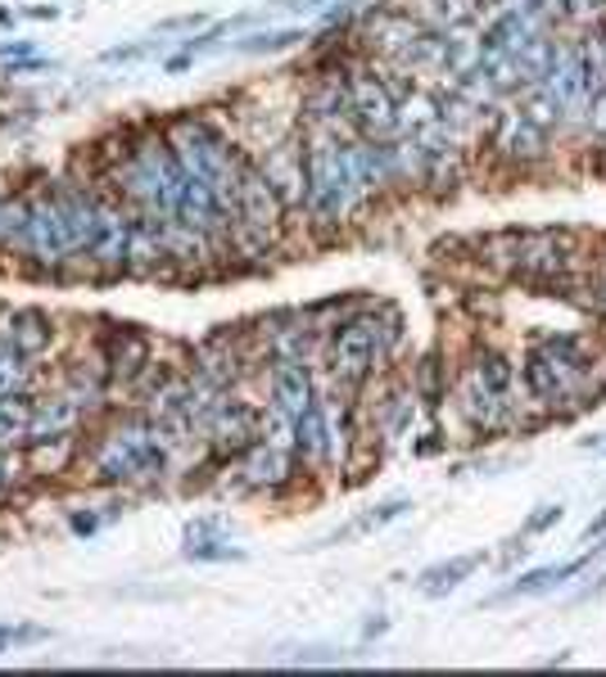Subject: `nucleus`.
<instances>
[{"label":"nucleus","mask_w":606,"mask_h":677,"mask_svg":"<svg viewBox=\"0 0 606 677\" xmlns=\"http://www.w3.org/2000/svg\"><path fill=\"white\" fill-rule=\"evenodd\" d=\"M14 394H36V362L14 353L0 338V398H14Z\"/></svg>","instance_id":"nucleus-25"},{"label":"nucleus","mask_w":606,"mask_h":677,"mask_svg":"<svg viewBox=\"0 0 606 677\" xmlns=\"http://www.w3.org/2000/svg\"><path fill=\"white\" fill-rule=\"evenodd\" d=\"M485 560H489L485 551H461V556H453V560H439V565H430V569L416 573V592L430 597V601H439V597H448L453 588H461L466 578H471Z\"/></svg>","instance_id":"nucleus-22"},{"label":"nucleus","mask_w":606,"mask_h":677,"mask_svg":"<svg viewBox=\"0 0 606 677\" xmlns=\"http://www.w3.org/2000/svg\"><path fill=\"white\" fill-rule=\"evenodd\" d=\"M185 538H231V524L222 515H195L185 524Z\"/></svg>","instance_id":"nucleus-35"},{"label":"nucleus","mask_w":606,"mask_h":677,"mask_svg":"<svg viewBox=\"0 0 606 677\" xmlns=\"http://www.w3.org/2000/svg\"><path fill=\"white\" fill-rule=\"evenodd\" d=\"M385 627H390V619H371V623L362 627V642H371V637H381V633H385Z\"/></svg>","instance_id":"nucleus-43"},{"label":"nucleus","mask_w":606,"mask_h":677,"mask_svg":"<svg viewBox=\"0 0 606 677\" xmlns=\"http://www.w3.org/2000/svg\"><path fill=\"white\" fill-rule=\"evenodd\" d=\"M416 398H426V407H439L448 398V375H444V362L439 357H426L422 366H416Z\"/></svg>","instance_id":"nucleus-30"},{"label":"nucleus","mask_w":606,"mask_h":677,"mask_svg":"<svg viewBox=\"0 0 606 677\" xmlns=\"http://www.w3.org/2000/svg\"><path fill=\"white\" fill-rule=\"evenodd\" d=\"M552 524H562V502H543L530 519H525V528H521V538H539V534H547Z\"/></svg>","instance_id":"nucleus-34"},{"label":"nucleus","mask_w":606,"mask_h":677,"mask_svg":"<svg viewBox=\"0 0 606 677\" xmlns=\"http://www.w3.org/2000/svg\"><path fill=\"white\" fill-rule=\"evenodd\" d=\"M258 168L267 185L276 190V200L286 204V213L308 208V181H304V136H276L267 150L258 154Z\"/></svg>","instance_id":"nucleus-15"},{"label":"nucleus","mask_w":606,"mask_h":677,"mask_svg":"<svg viewBox=\"0 0 606 677\" xmlns=\"http://www.w3.org/2000/svg\"><path fill=\"white\" fill-rule=\"evenodd\" d=\"M308 32L299 28H276V32H258V36H241V41H231V51H241V55H276V51H290V45H299Z\"/></svg>","instance_id":"nucleus-29"},{"label":"nucleus","mask_w":606,"mask_h":677,"mask_svg":"<svg viewBox=\"0 0 606 677\" xmlns=\"http://www.w3.org/2000/svg\"><path fill=\"white\" fill-rule=\"evenodd\" d=\"M593 303H597V312L606 316V254L597 258V271H593Z\"/></svg>","instance_id":"nucleus-40"},{"label":"nucleus","mask_w":606,"mask_h":677,"mask_svg":"<svg viewBox=\"0 0 606 677\" xmlns=\"http://www.w3.org/2000/svg\"><path fill=\"white\" fill-rule=\"evenodd\" d=\"M349 82V114H353V131L366 140H390L398 136V100L394 90L385 86V77L366 64L344 68Z\"/></svg>","instance_id":"nucleus-9"},{"label":"nucleus","mask_w":606,"mask_h":677,"mask_svg":"<svg viewBox=\"0 0 606 677\" xmlns=\"http://www.w3.org/2000/svg\"><path fill=\"white\" fill-rule=\"evenodd\" d=\"M547 140H552V131H547V127H539V122H534L525 109H498L493 131H489V144L498 150V159L517 163V168L547 159Z\"/></svg>","instance_id":"nucleus-16"},{"label":"nucleus","mask_w":606,"mask_h":677,"mask_svg":"<svg viewBox=\"0 0 606 677\" xmlns=\"http://www.w3.org/2000/svg\"><path fill=\"white\" fill-rule=\"evenodd\" d=\"M407 511H412V502H407V497H390V502H381V506H371V511L353 515L349 524H340L336 534H326L317 547H340V542H353V538H362V534H376V528H385V524L403 519Z\"/></svg>","instance_id":"nucleus-23"},{"label":"nucleus","mask_w":606,"mask_h":677,"mask_svg":"<svg viewBox=\"0 0 606 677\" xmlns=\"http://www.w3.org/2000/svg\"><path fill=\"white\" fill-rule=\"evenodd\" d=\"M353 14V0H340V6H331V10H326V23H344Z\"/></svg>","instance_id":"nucleus-42"},{"label":"nucleus","mask_w":606,"mask_h":677,"mask_svg":"<svg viewBox=\"0 0 606 677\" xmlns=\"http://www.w3.org/2000/svg\"><path fill=\"white\" fill-rule=\"evenodd\" d=\"M398 338H403L398 312H390V308L340 316V325L326 338V370H331V384H340V389H362L366 379H376L394 362Z\"/></svg>","instance_id":"nucleus-1"},{"label":"nucleus","mask_w":606,"mask_h":677,"mask_svg":"<svg viewBox=\"0 0 606 677\" xmlns=\"http://www.w3.org/2000/svg\"><path fill=\"white\" fill-rule=\"evenodd\" d=\"M200 28H209V19H204V14H177V19H163V23L155 28V36H172V32H200Z\"/></svg>","instance_id":"nucleus-38"},{"label":"nucleus","mask_w":606,"mask_h":677,"mask_svg":"<svg viewBox=\"0 0 606 677\" xmlns=\"http://www.w3.org/2000/svg\"><path fill=\"white\" fill-rule=\"evenodd\" d=\"M118 195L155 222H172L177 204H181V190H185V172L172 154L168 136H141L123 144V159L109 168Z\"/></svg>","instance_id":"nucleus-2"},{"label":"nucleus","mask_w":606,"mask_h":677,"mask_svg":"<svg viewBox=\"0 0 606 677\" xmlns=\"http://www.w3.org/2000/svg\"><path fill=\"white\" fill-rule=\"evenodd\" d=\"M566 23L575 28H602L606 23V0H566Z\"/></svg>","instance_id":"nucleus-32"},{"label":"nucleus","mask_w":606,"mask_h":677,"mask_svg":"<svg viewBox=\"0 0 606 677\" xmlns=\"http://www.w3.org/2000/svg\"><path fill=\"white\" fill-rule=\"evenodd\" d=\"M344 659L349 655L331 651V646H276V651H267V664H286V668H336Z\"/></svg>","instance_id":"nucleus-27"},{"label":"nucleus","mask_w":606,"mask_h":677,"mask_svg":"<svg viewBox=\"0 0 606 677\" xmlns=\"http://www.w3.org/2000/svg\"><path fill=\"white\" fill-rule=\"evenodd\" d=\"M426 28L416 23L398 0H390V6H376L362 23H358V36H362V51L366 55H376L381 64H398L412 45H416V36H422Z\"/></svg>","instance_id":"nucleus-14"},{"label":"nucleus","mask_w":606,"mask_h":677,"mask_svg":"<svg viewBox=\"0 0 606 677\" xmlns=\"http://www.w3.org/2000/svg\"><path fill=\"white\" fill-rule=\"evenodd\" d=\"M23 479H32L23 448H0V493H14Z\"/></svg>","instance_id":"nucleus-31"},{"label":"nucleus","mask_w":606,"mask_h":677,"mask_svg":"<svg viewBox=\"0 0 606 677\" xmlns=\"http://www.w3.org/2000/svg\"><path fill=\"white\" fill-rule=\"evenodd\" d=\"M286 204L276 200V190L267 185L258 159L241 163V185H236V204H231V230L226 239H236L249 254H267L276 245V235L286 226Z\"/></svg>","instance_id":"nucleus-5"},{"label":"nucleus","mask_w":606,"mask_h":677,"mask_svg":"<svg viewBox=\"0 0 606 677\" xmlns=\"http://www.w3.org/2000/svg\"><path fill=\"white\" fill-rule=\"evenodd\" d=\"M32 398H36V394L0 398V448H28V433H32Z\"/></svg>","instance_id":"nucleus-24"},{"label":"nucleus","mask_w":606,"mask_h":677,"mask_svg":"<svg viewBox=\"0 0 606 677\" xmlns=\"http://www.w3.org/2000/svg\"><path fill=\"white\" fill-rule=\"evenodd\" d=\"M580 448H584V452H602V456H606V439H580Z\"/></svg>","instance_id":"nucleus-46"},{"label":"nucleus","mask_w":606,"mask_h":677,"mask_svg":"<svg viewBox=\"0 0 606 677\" xmlns=\"http://www.w3.org/2000/svg\"><path fill=\"white\" fill-rule=\"evenodd\" d=\"M163 45V36H146V41H131V45H114V51H105V64H141L150 60L155 51Z\"/></svg>","instance_id":"nucleus-33"},{"label":"nucleus","mask_w":606,"mask_h":677,"mask_svg":"<svg viewBox=\"0 0 606 677\" xmlns=\"http://www.w3.org/2000/svg\"><path fill=\"white\" fill-rule=\"evenodd\" d=\"M304 181H308V208L304 213L312 222L340 226L362 204H371L362 195L358 176H353V163H349V136H340V131L304 127Z\"/></svg>","instance_id":"nucleus-3"},{"label":"nucleus","mask_w":606,"mask_h":677,"mask_svg":"<svg viewBox=\"0 0 606 677\" xmlns=\"http://www.w3.org/2000/svg\"><path fill=\"white\" fill-rule=\"evenodd\" d=\"M100 524H105L100 511H73V515H68L73 538H96V534H100Z\"/></svg>","instance_id":"nucleus-37"},{"label":"nucleus","mask_w":606,"mask_h":677,"mask_svg":"<svg viewBox=\"0 0 606 677\" xmlns=\"http://www.w3.org/2000/svg\"><path fill=\"white\" fill-rule=\"evenodd\" d=\"M181 556L195 560V565H241L245 547H236L231 538H185Z\"/></svg>","instance_id":"nucleus-28"},{"label":"nucleus","mask_w":606,"mask_h":677,"mask_svg":"<svg viewBox=\"0 0 606 677\" xmlns=\"http://www.w3.org/2000/svg\"><path fill=\"white\" fill-rule=\"evenodd\" d=\"M82 443H86V433H60V439H36V443H28L23 448L28 474L32 479H60L64 470H77Z\"/></svg>","instance_id":"nucleus-21"},{"label":"nucleus","mask_w":606,"mask_h":677,"mask_svg":"<svg viewBox=\"0 0 606 677\" xmlns=\"http://www.w3.org/2000/svg\"><path fill=\"white\" fill-rule=\"evenodd\" d=\"M172 154L181 163V172L191 181H204L213 195L222 200V208L231 213V204H236V185H241V163L245 154L231 144L209 118H195V114H181L163 127Z\"/></svg>","instance_id":"nucleus-4"},{"label":"nucleus","mask_w":606,"mask_h":677,"mask_svg":"<svg viewBox=\"0 0 606 677\" xmlns=\"http://www.w3.org/2000/svg\"><path fill=\"white\" fill-rule=\"evenodd\" d=\"M267 407H276L281 416H304L317 402V375L308 362H272L267 366Z\"/></svg>","instance_id":"nucleus-18"},{"label":"nucleus","mask_w":606,"mask_h":677,"mask_svg":"<svg viewBox=\"0 0 606 677\" xmlns=\"http://www.w3.org/2000/svg\"><path fill=\"white\" fill-rule=\"evenodd\" d=\"M525 14L543 28H552L556 19H566V0H525Z\"/></svg>","instance_id":"nucleus-36"},{"label":"nucleus","mask_w":606,"mask_h":677,"mask_svg":"<svg viewBox=\"0 0 606 677\" xmlns=\"http://www.w3.org/2000/svg\"><path fill=\"white\" fill-rule=\"evenodd\" d=\"M91 425V411L64 394V389H51V394H36L32 398V433H28V443L36 439H60V433H86Z\"/></svg>","instance_id":"nucleus-17"},{"label":"nucleus","mask_w":606,"mask_h":677,"mask_svg":"<svg viewBox=\"0 0 606 677\" xmlns=\"http://www.w3.org/2000/svg\"><path fill=\"white\" fill-rule=\"evenodd\" d=\"M597 538H606V506H602V515H597V519L584 528V542H588V547H593Z\"/></svg>","instance_id":"nucleus-41"},{"label":"nucleus","mask_w":606,"mask_h":677,"mask_svg":"<svg viewBox=\"0 0 606 677\" xmlns=\"http://www.w3.org/2000/svg\"><path fill=\"white\" fill-rule=\"evenodd\" d=\"M41 68H45L41 60H23V64H10L6 73H41Z\"/></svg>","instance_id":"nucleus-45"},{"label":"nucleus","mask_w":606,"mask_h":677,"mask_svg":"<svg viewBox=\"0 0 606 677\" xmlns=\"http://www.w3.org/2000/svg\"><path fill=\"white\" fill-rule=\"evenodd\" d=\"M258 439H263V407H254L241 394H231L222 402V411L204 429V448H209L213 465H231L241 452H249Z\"/></svg>","instance_id":"nucleus-11"},{"label":"nucleus","mask_w":606,"mask_h":677,"mask_svg":"<svg viewBox=\"0 0 606 677\" xmlns=\"http://www.w3.org/2000/svg\"><path fill=\"white\" fill-rule=\"evenodd\" d=\"M168 245H163V226L146 213L131 217V245H127V276H159L168 271Z\"/></svg>","instance_id":"nucleus-20"},{"label":"nucleus","mask_w":606,"mask_h":677,"mask_svg":"<svg viewBox=\"0 0 606 677\" xmlns=\"http://www.w3.org/2000/svg\"><path fill=\"white\" fill-rule=\"evenodd\" d=\"M0 338H6L14 353L41 362L55 348V321L41 308H10V312H0Z\"/></svg>","instance_id":"nucleus-19"},{"label":"nucleus","mask_w":606,"mask_h":677,"mask_svg":"<svg viewBox=\"0 0 606 677\" xmlns=\"http://www.w3.org/2000/svg\"><path fill=\"white\" fill-rule=\"evenodd\" d=\"M466 370L480 375L493 394L517 398V366H511L507 353H498V348H476V357H471V366H466Z\"/></svg>","instance_id":"nucleus-26"},{"label":"nucleus","mask_w":606,"mask_h":677,"mask_svg":"<svg viewBox=\"0 0 606 677\" xmlns=\"http://www.w3.org/2000/svg\"><path fill=\"white\" fill-rule=\"evenodd\" d=\"M0 55H32V45L28 41H6L0 45Z\"/></svg>","instance_id":"nucleus-44"},{"label":"nucleus","mask_w":606,"mask_h":677,"mask_svg":"<svg viewBox=\"0 0 606 677\" xmlns=\"http://www.w3.org/2000/svg\"><path fill=\"white\" fill-rule=\"evenodd\" d=\"M543 100L562 114V127H584L588 122V77H584V51H580V36H552V60L539 86Z\"/></svg>","instance_id":"nucleus-7"},{"label":"nucleus","mask_w":606,"mask_h":677,"mask_svg":"<svg viewBox=\"0 0 606 677\" xmlns=\"http://www.w3.org/2000/svg\"><path fill=\"white\" fill-rule=\"evenodd\" d=\"M6 200H10V195H0V213H6Z\"/></svg>","instance_id":"nucleus-48"},{"label":"nucleus","mask_w":606,"mask_h":677,"mask_svg":"<svg viewBox=\"0 0 606 677\" xmlns=\"http://www.w3.org/2000/svg\"><path fill=\"white\" fill-rule=\"evenodd\" d=\"M453 411L461 416L466 429L485 433V439H493V433H502V429H517V420H521L517 402H511L507 394H493L489 384L471 370H461L457 384H453Z\"/></svg>","instance_id":"nucleus-10"},{"label":"nucleus","mask_w":606,"mask_h":677,"mask_svg":"<svg viewBox=\"0 0 606 677\" xmlns=\"http://www.w3.org/2000/svg\"><path fill=\"white\" fill-rule=\"evenodd\" d=\"M10 646H14V642H10V627H0V655H6Z\"/></svg>","instance_id":"nucleus-47"},{"label":"nucleus","mask_w":606,"mask_h":677,"mask_svg":"<svg viewBox=\"0 0 606 677\" xmlns=\"http://www.w3.org/2000/svg\"><path fill=\"white\" fill-rule=\"evenodd\" d=\"M571 262H575V235L571 230H525L517 239V262H511V276L552 284V280H566Z\"/></svg>","instance_id":"nucleus-13"},{"label":"nucleus","mask_w":606,"mask_h":677,"mask_svg":"<svg viewBox=\"0 0 606 677\" xmlns=\"http://www.w3.org/2000/svg\"><path fill=\"white\" fill-rule=\"evenodd\" d=\"M299 474V456L258 439L249 452H241L226 465V483H236L241 493H286Z\"/></svg>","instance_id":"nucleus-12"},{"label":"nucleus","mask_w":606,"mask_h":677,"mask_svg":"<svg viewBox=\"0 0 606 677\" xmlns=\"http://www.w3.org/2000/svg\"><path fill=\"white\" fill-rule=\"evenodd\" d=\"M131 217L136 208L123 195H100L96 226H91L82 267L91 276H127V245H131Z\"/></svg>","instance_id":"nucleus-8"},{"label":"nucleus","mask_w":606,"mask_h":677,"mask_svg":"<svg viewBox=\"0 0 606 677\" xmlns=\"http://www.w3.org/2000/svg\"><path fill=\"white\" fill-rule=\"evenodd\" d=\"M602 144H606V90L593 95V105H588V122H584Z\"/></svg>","instance_id":"nucleus-39"},{"label":"nucleus","mask_w":606,"mask_h":677,"mask_svg":"<svg viewBox=\"0 0 606 677\" xmlns=\"http://www.w3.org/2000/svg\"><path fill=\"white\" fill-rule=\"evenodd\" d=\"M19 254L36 271H64V267L82 262V254L73 245V230H68V217H64V204L51 185L28 195V222H23Z\"/></svg>","instance_id":"nucleus-6"}]
</instances>
